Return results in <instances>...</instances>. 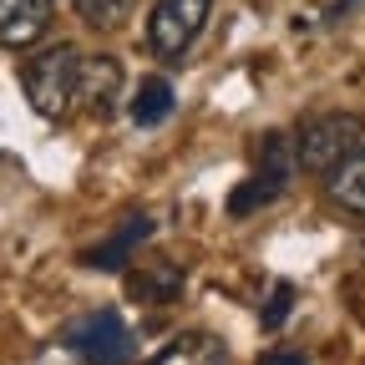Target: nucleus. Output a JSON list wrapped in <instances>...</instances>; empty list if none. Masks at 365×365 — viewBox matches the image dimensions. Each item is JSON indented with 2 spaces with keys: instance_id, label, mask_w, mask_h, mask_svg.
Wrapping results in <instances>:
<instances>
[{
  "instance_id": "obj_7",
  "label": "nucleus",
  "mask_w": 365,
  "mask_h": 365,
  "mask_svg": "<svg viewBox=\"0 0 365 365\" xmlns=\"http://www.w3.org/2000/svg\"><path fill=\"white\" fill-rule=\"evenodd\" d=\"M143 365H234L228 360V350L213 340V335H203V330H188V335H173L153 360H143Z\"/></svg>"
},
{
  "instance_id": "obj_3",
  "label": "nucleus",
  "mask_w": 365,
  "mask_h": 365,
  "mask_svg": "<svg viewBox=\"0 0 365 365\" xmlns=\"http://www.w3.org/2000/svg\"><path fill=\"white\" fill-rule=\"evenodd\" d=\"M66 345L76 360L86 365H127L132 355V330H127V319L117 309H97V314H86L76 319V325L66 330Z\"/></svg>"
},
{
  "instance_id": "obj_5",
  "label": "nucleus",
  "mask_w": 365,
  "mask_h": 365,
  "mask_svg": "<svg viewBox=\"0 0 365 365\" xmlns=\"http://www.w3.org/2000/svg\"><path fill=\"white\" fill-rule=\"evenodd\" d=\"M51 26V0H0V46L26 51Z\"/></svg>"
},
{
  "instance_id": "obj_10",
  "label": "nucleus",
  "mask_w": 365,
  "mask_h": 365,
  "mask_svg": "<svg viewBox=\"0 0 365 365\" xmlns=\"http://www.w3.org/2000/svg\"><path fill=\"white\" fill-rule=\"evenodd\" d=\"M148 234H153V218H132V228H122V234H117V239H107L102 249H86L81 259H86L91 269H122V259H127L137 244H143Z\"/></svg>"
},
{
  "instance_id": "obj_9",
  "label": "nucleus",
  "mask_w": 365,
  "mask_h": 365,
  "mask_svg": "<svg viewBox=\"0 0 365 365\" xmlns=\"http://www.w3.org/2000/svg\"><path fill=\"white\" fill-rule=\"evenodd\" d=\"M173 107H178V97H173V81L168 76H148L143 86L132 91V122L137 127H158V122H168L173 117Z\"/></svg>"
},
{
  "instance_id": "obj_2",
  "label": "nucleus",
  "mask_w": 365,
  "mask_h": 365,
  "mask_svg": "<svg viewBox=\"0 0 365 365\" xmlns=\"http://www.w3.org/2000/svg\"><path fill=\"white\" fill-rule=\"evenodd\" d=\"M360 143H365V117H355V112H319V117L299 122V132H294V163L304 173H325L330 178Z\"/></svg>"
},
{
  "instance_id": "obj_4",
  "label": "nucleus",
  "mask_w": 365,
  "mask_h": 365,
  "mask_svg": "<svg viewBox=\"0 0 365 365\" xmlns=\"http://www.w3.org/2000/svg\"><path fill=\"white\" fill-rule=\"evenodd\" d=\"M213 16V0H158L153 6V21H148V41L158 56H182L188 46L198 41V31L208 26Z\"/></svg>"
},
{
  "instance_id": "obj_13",
  "label": "nucleus",
  "mask_w": 365,
  "mask_h": 365,
  "mask_svg": "<svg viewBox=\"0 0 365 365\" xmlns=\"http://www.w3.org/2000/svg\"><path fill=\"white\" fill-rule=\"evenodd\" d=\"M279 193H284V182H279V178L254 173V178H249V188H239L234 198H228V213H254V208H264L269 198H279Z\"/></svg>"
},
{
  "instance_id": "obj_6",
  "label": "nucleus",
  "mask_w": 365,
  "mask_h": 365,
  "mask_svg": "<svg viewBox=\"0 0 365 365\" xmlns=\"http://www.w3.org/2000/svg\"><path fill=\"white\" fill-rule=\"evenodd\" d=\"M117 86H122L117 56H81V81H76V102H81V107L107 112V107L117 102Z\"/></svg>"
},
{
  "instance_id": "obj_8",
  "label": "nucleus",
  "mask_w": 365,
  "mask_h": 365,
  "mask_svg": "<svg viewBox=\"0 0 365 365\" xmlns=\"http://www.w3.org/2000/svg\"><path fill=\"white\" fill-rule=\"evenodd\" d=\"M330 203L345 213H365V143L330 173Z\"/></svg>"
},
{
  "instance_id": "obj_12",
  "label": "nucleus",
  "mask_w": 365,
  "mask_h": 365,
  "mask_svg": "<svg viewBox=\"0 0 365 365\" xmlns=\"http://www.w3.org/2000/svg\"><path fill=\"white\" fill-rule=\"evenodd\" d=\"M76 6V16L86 21V26H97V31H117L132 11H137V0H71Z\"/></svg>"
},
{
  "instance_id": "obj_1",
  "label": "nucleus",
  "mask_w": 365,
  "mask_h": 365,
  "mask_svg": "<svg viewBox=\"0 0 365 365\" xmlns=\"http://www.w3.org/2000/svg\"><path fill=\"white\" fill-rule=\"evenodd\" d=\"M76 81H81V51H76L71 41H56L51 51H41V56H31L21 66L26 102L46 122H61L76 107Z\"/></svg>"
},
{
  "instance_id": "obj_14",
  "label": "nucleus",
  "mask_w": 365,
  "mask_h": 365,
  "mask_svg": "<svg viewBox=\"0 0 365 365\" xmlns=\"http://www.w3.org/2000/svg\"><path fill=\"white\" fill-rule=\"evenodd\" d=\"M289 304H294V289H289V284H279V289H274V299H269V309H264V325H269V330H274V325H284Z\"/></svg>"
},
{
  "instance_id": "obj_15",
  "label": "nucleus",
  "mask_w": 365,
  "mask_h": 365,
  "mask_svg": "<svg viewBox=\"0 0 365 365\" xmlns=\"http://www.w3.org/2000/svg\"><path fill=\"white\" fill-rule=\"evenodd\" d=\"M269 365H304L299 355H269Z\"/></svg>"
},
{
  "instance_id": "obj_11",
  "label": "nucleus",
  "mask_w": 365,
  "mask_h": 365,
  "mask_svg": "<svg viewBox=\"0 0 365 365\" xmlns=\"http://www.w3.org/2000/svg\"><path fill=\"white\" fill-rule=\"evenodd\" d=\"M127 289H132L137 299L158 304V299H168V294H178V289H182V274H178L173 264H158L153 274H132V279H127Z\"/></svg>"
}]
</instances>
